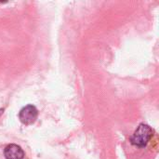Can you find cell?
Listing matches in <instances>:
<instances>
[{"label":"cell","mask_w":159,"mask_h":159,"mask_svg":"<svg viewBox=\"0 0 159 159\" xmlns=\"http://www.w3.org/2000/svg\"><path fill=\"white\" fill-rule=\"evenodd\" d=\"M38 116L37 109L34 105H26L24 106L19 113V118L20 122L24 125H31L33 124Z\"/></svg>","instance_id":"cell-2"},{"label":"cell","mask_w":159,"mask_h":159,"mask_svg":"<svg viewBox=\"0 0 159 159\" xmlns=\"http://www.w3.org/2000/svg\"><path fill=\"white\" fill-rule=\"evenodd\" d=\"M154 130L152 128L146 124H141L133 135L130 138V143L140 148H143L147 145V143L150 142V140L153 137Z\"/></svg>","instance_id":"cell-1"},{"label":"cell","mask_w":159,"mask_h":159,"mask_svg":"<svg viewBox=\"0 0 159 159\" xmlns=\"http://www.w3.org/2000/svg\"><path fill=\"white\" fill-rule=\"evenodd\" d=\"M4 156L6 159H23L24 153L17 144H9L4 150Z\"/></svg>","instance_id":"cell-3"}]
</instances>
